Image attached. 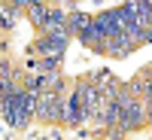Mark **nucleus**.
I'll list each match as a JSON object with an SVG mask.
<instances>
[{
    "instance_id": "1",
    "label": "nucleus",
    "mask_w": 152,
    "mask_h": 140,
    "mask_svg": "<svg viewBox=\"0 0 152 140\" xmlns=\"http://www.w3.org/2000/svg\"><path fill=\"white\" fill-rule=\"evenodd\" d=\"M143 116H146V107L140 104V100H131V104H125L122 107V122H119V128L122 131H128V128H137V125L143 122Z\"/></svg>"
},
{
    "instance_id": "2",
    "label": "nucleus",
    "mask_w": 152,
    "mask_h": 140,
    "mask_svg": "<svg viewBox=\"0 0 152 140\" xmlns=\"http://www.w3.org/2000/svg\"><path fill=\"white\" fill-rule=\"evenodd\" d=\"M91 24H94V21L88 18V15H79V12H76V15H70V31H76V34H85Z\"/></svg>"
},
{
    "instance_id": "3",
    "label": "nucleus",
    "mask_w": 152,
    "mask_h": 140,
    "mask_svg": "<svg viewBox=\"0 0 152 140\" xmlns=\"http://www.w3.org/2000/svg\"><path fill=\"white\" fill-rule=\"evenodd\" d=\"M31 18H34L37 24H46V18H49V12H46L43 6H37V3H31Z\"/></svg>"
},
{
    "instance_id": "4",
    "label": "nucleus",
    "mask_w": 152,
    "mask_h": 140,
    "mask_svg": "<svg viewBox=\"0 0 152 140\" xmlns=\"http://www.w3.org/2000/svg\"><path fill=\"white\" fill-rule=\"evenodd\" d=\"M15 3H18V6H24V3H34V0H15Z\"/></svg>"
},
{
    "instance_id": "5",
    "label": "nucleus",
    "mask_w": 152,
    "mask_h": 140,
    "mask_svg": "<svg viewBox=\"0 0 152 140\" xmlns=\"http://www.w3.org/2000/svg\"><path fill=\"white\" fill-rule=\"evenodd\" d=\"M149 6H152V0H149Z\"/></svg>"
}]
</instances>
